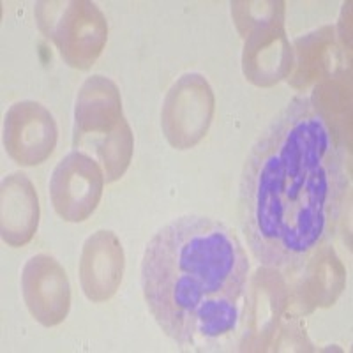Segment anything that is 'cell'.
<instances>
[{
    "mask_svg": "<svg viewBox=\"0 0 353 353\" xmlns=\"http://www.w3.org/2000/svg\"><path fill=\"white\" fill-rule=\"evenodd\" d=\"M343 143L311 96H297L254 141L239 184L241 226L265 267L299 265L330 239L348 193Z\"/></svg>",
    "mask_w": 353,
    "mask_h": 353,
    "instance_id": "cell-1",
    "label": "cell"
},
{
    "mask_svg": "<svg viewBox=\"0 0 353 353\" xmlns=\"http://www.w3.org/2000/svg\"><path fill=\"white\" fill-rule=\"evenodd\" d=\"M251 265L223 221L175 217L154 233L141 258V290L159 329L182 348L225 341L242 320Z\"/></svg>",
    "mask_w": 353,
    "mask_h": 353,
    "instance_id": "cell-2",
    "label": "cell"
},
{
    "mask_svg": "<svg viewBox=\"0 0 353 353\" xmlns=\"http://www.w3.org/2000/svg\"><path fill=\"white\" fill-rule=\"evenodd\" d=\"M72 147L92 152L108 184L128 172L134 150L131 125L122 112L117 83L103 74H92L81 83L74 103Z\"/></svg>",
    "mask_w": 353,
    "mask_h": 353,
    "instance_id": "cell-3",
    "label": "cell"
},
{
    "mask_svg": "<svg viewBox=\"0 0 353 353\" xmlns=\"http://www.w3.org/2000/svg\"><path fill=\"white\" fill-rule=\"evenodd\" d=\"M37 27L55 44L62 61L72 69L88 71L108 41V21L88 0H43L37 2Z\"/></svg>",
    "mask_w": 353,
    "mask_h": 353,
    "instance_id": "cell-4",
    "label": "cell"
},
{
    "mask_svg": "<svg viewBox=\"0 0 353 353\" xmlns=\"http://www.w3.org/2000/svg\"><path fill=\"white\" fill-rule=\"evenodd\" d=\"M285 4L270 2L261 17L249 14L248 18H235L237 27L245 23L244 55L242 68L251 83L258 87H272L288 77L293 65L292 44L283 27Z\"/></svg>",
    "mask_w": 353,
    "mask_h": 353,
    "instance_id": "cell-5",
    "label": "cell"
},
{
    "mask_svg": "<svg viewBox=\"0 0 353 353\" xmlns=\"http://www.w3.org/2000/svg\"><path fill=\"white\" fill-rule=\"evenodd\" d=\"M214 92L198 72L182 74L168 90L161 110V128L179 150L191 149L207 134L214 115Z\"/></svg>",
    "mask_w": 353,
    "mask_h": 353,
    "instance_id": "cell-6",
    "label": "cell"
},
{
    "mask_svg": "<svg viewBox=\"0 0 353 353\" xmlns=\"http://www.w3.org/2000/svg\"><path fill=\"white\" fill-rule=\"evenodd\" d=\"M105 172L90 154L71 150L50 176V200L65 223H83L92 216L105 189Z\"/></svg>",
    "mask_w": 353,
    "mask_h": 353,
    "instance_id": "cell-7",
    "label": "cell"
},
{
    "mask_svg": "<svg viewBox=\"0 0 353 353\" xmlns=\"http://www.w3.org/2000/svg\"><path fill=\"white\" fill-rule=\"evenodd\" d=\"M2 140L8 156L20 166L43 165L55 150L59 125L41 103L18 101L6 112Z\"/></svg>",
    "mask_w": 353,
    "mask_h": 353,
    "instance_id": "cell-8",
    "label": "cell"
},
{
    "mask_svg": "<svg viewBox=\"0 0 353 353\" xmlns=\"http://www.w3.org/2000/svg\"><path fill=\"white\" fill-rule=\"evenodd\" d=\"M21 295L28 313L43 327H57L71 309V285L61 261L48 253H37L21 270Z\"/></svg>",
    "mask_w": 353,
    "mask_h": 353,
    "instance_id": "cell-9",
    "label": "cell"
},
{
    "mask_svg": "<svg viewBox=\"0 0 353 353\" xmlns=\"http://www.w3.org/2000/svg\"><path fill=\"white\" fill-rule=\"evenodd\" d=\"M122 242L112 230H97L83 242L80 254L81 292L94 304L106 302L119 292L124 277Z\"/></svg>",
    "mask_w": 353,
    "mask_h": 353,
    "instance_id": "cell-10",
    "label": "cell"
},
{
    "mask_svg": "<svg viewBox=\"0 0 353 353\" xmlns=\"http://www.w3.org/2000/svg\"><path fill=\"white\" fill-rule=\"evenodd\" d=\"M39 198L32 181L14 172L2 179L0 188V235L11 248L32 241L39 226Z\"/></svg>",
    "mask_w": 353,
    "mask_h": 353,
    "instance_id": "cell-11",
    "label": "cell"
}]
</instances>
